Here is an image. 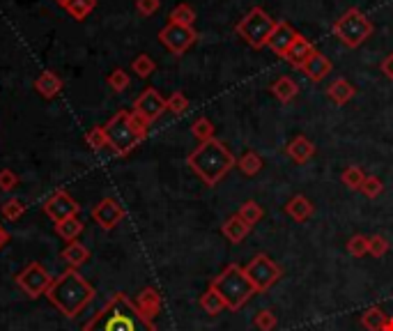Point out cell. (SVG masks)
I'll use <instances>...</instances> for the list:
<instances>
[{
    "mask_svg": "<svg viewBox=\"0 0 393 331\" xmlns=\"http://www.w3.org/2000/svg\"><path fill=\"white\" fill-rule=\"evenodd\" d=\"M83 331H156L154 320L145 318L127 295L115 293L83 325Z\"/></svg>",
    "mask_w": 393,
    "mask_h": 331,
    "instance_id": "6da1fadb",
    "label": "cell"
},
{
    "mask_svg": "<svg viewBox=\"0 0 393 331\" xmlns=\"http://www.w3.org/2000/svg\"><path fill=\"white\" fill-rule=\"evenodd\" d=\"M44 297L65 318H76L94 299V288L76 270H65L53 279Z\"/></svg>",
    "mask_w": 393,
    "mask_h": 331,
    "instance_id": "7a4b0ae2",
    "label": "cell"
},
{
    "mask_svg": "<svg viewBox=\"0 0 393 331\" xmlns=\"http://www.w3.org/2000/svg\"><path fill=\"white\" fill-rule=\"evenodd\" d=\"M186 163L191 166V170L207 186H216L228 175V170H230L232 166H237V159H235L230 149L225 147V143L212 138L195 147L193 152L186 156Z\"/></svg>",
    "mask_w": 393,
    "mask_h": 331,
    "instance_id": "3957f363",
    "label": "cell"
},
{
    "mask_svg": "<svg viewBox=\"0 0 393 331\" xmlns=\"http://www.w3.org/2000/svg\"><path fill=\"white\" fill-rule=\"evenodd\" d=\"M212 290H216L218 297L223 299V304H225V309L228 311H239L246 306V302L255 293V288H253V283L249 281V276L246 272L242 270L239 265H228L225 270L216 276L214 281H212Z\"/></svg>",
    "mask_w": 393,
    "mask_h": 331,
    "instance_id": "277c9868",
    "label": "cell"
},
{
    "mask_svg": "<svg viewBox=\"0 0 393 331\" xmlns=\"http://www.w3.org/2000/svg\"><path fill=\"white\" fill-rule=\"evenodd\" d=\"M104 131L108 138V147H111L117 156H127L131 149L143 140L138 136V131L133 129L131 110H127V108L117 110L111 120L104 124Z\"/></svg>",
    "mask_w": 393,
    "mask_h": 331,
    "instance_id": "5b68a950",
    "label": "cell"
},
{
    "mask_svg": "<svg viewBox=\"0 0 393 331\" xmlns=\"http://www.w3.org/2000/svg\"><path fill=\"white\" fill-rule=\"evenodd\" d=\"M274 28H276V21H274L262 7H253V10L237 23V35L251 46V49H265L274 33Z\"/></svg>",
    "mask_w": 393,
    "mask_h": 331,
    "instance_id": "8992f818",
    "label": "cell"
},
{
    "mask_svg": "<svg viewBox=\"0 0 393 331\" xmlns=\"http://www.w3.org/2000/svg\"><path fill=\"white\" fill-rule=\"evenodd\" d=\"M334 35L341 39L345 46L357 49V46H361L373 35V23L361 10H348L334 23Z\"/></svg>",
    "mask_w": 393,
    "mask_h": 331,
    "instance_id": "52a82bcc",
    "label": "cell"
},
{
    "mask_svg": "<svg viewBox=\"0 0 393 331\" xmlns=\"http://www.w3.org/2000/svg\"><path fill=\"white\" fill-rule=\"evenodd\" d=\"M246 276H249V281L253 283V288H255V293L260 295V293H267L274 283H276L281 279V267L274 263V260L269 256H265V253H258L251 263L246 265Z\"/></svg>",
    "mask_w": 393,
    "mask_h": 331,
    "instance_id": "ba28073f",
    "label": "cell"
},
{
    "mask_svg": "<svg viewBox=\"0 0 393 331\" xmlns=\"http://www.w3.org/2000/svg\"><path fill=\"white\" fill-rule=\"evenodd\" d=\"M53 283V276L42 263H28L17 276V286L26 293L30 299H37L46 295V290Z\"/></svg>",
    "mask_w": 393,
    "mask_h": 331,
    "instance_id": "9c48e42d",
    "label": "cell"
},
{
    "mask_svg": "<svg viewBox=\"0 0 393 331\" xmlns=\"http://www.w3.org/2000/svg\"><path fill=\"white\" fill-rule=\"evenodd\" d=\"M195 39H198V33H195L193 28L179 26V23L168 21V26H163L159 30V42L166 46L172 55H182L184 51H188L195 44Z\"/></svg>",
    "mask_w": 393,
    "mask_h": 331,
    "instance_id": "30bf717a",
    "label": "cell"
},
{
    "mask_svg": "<svg viewBox=\"0 0 393 331\" xmlns=\"http://www.w3.org/2000/svg\"><path fill=\"white\" fill-rule=\"evenodd\" d=\"M133 113L143 117L145 122H156L159 117L163 115V110H166V99L161 97L159 90H154V88H147L143 90L136 97V101H133Z\"/></svg>",
    "mask_w": 393,
    "mask_h": 331,
    "instance_id": "8fae6325",
    "label": "cell"
},
{
    "mask_svg": "<svg viewBox=\"0 0 393 331\" xmlns=\"http://www.w3.org/2000/svg\"><path fill=\"white\" fill-rule=\"evenodd\" d=\"M78 209H81V205H78L67 191H62V189L53 196H49L44 203V214L51 221H56V223H60V221H65L69 216H78Z\"/></svg>",
    "mask_w": 393,
    "mask_h": 331,
    "instance_id": "7c38bea8",
    "label": "cell"
},
{
    "mask_svg": "<svg viewBox=\"0 0 393 331\" xmlns=\"http://www.w3.org/2000/svg\"><path fill=\"white\" fill-rule=\"evenodd\" d=\"M92 219L97 221V226L104 228V230H113V228L120 226V221L124 219V209L120 207V203L115 198H104L94 205Z\"/></svg>",
    "mask_w": 393,
    "mask_h": 331,
    "instance_id": "4fadbf2b",
    "label": "cell"
},
{
    "mask_svg": "<svg viewBox=\"0 0 393 331\" xmlns=\"http://www.w3.org/2000/svg\"><path fill=\"white\" fill-rule=\"evenodd\" d=\"M297 37H299V33H297V30L290 26V23L276 21V28H274V33L269 37V42H267V46H269V49L276 53V55H281V58H286L288 49L295 44Z\"/></svg>",
    "mask_w": 393,
    "mask_h": 331,
    "instance_id": "5bb4252c",
    "label": "cell"
},
{
    "mask_svg": "<svg viewBox=\"0 0 393 331\" xmlns=\"http://www.w3.org/2000/svg\"><path fill=\"white\" fill-rule=\"evenodd\" d=\"M136 309L145 315V318H150V320H154L156 315H159V311H161V295H159V290L156 288H143L138 293V297H136Z\"/></svg>",
    "mask_w": 393,
    "mask_h": 331,
    "instance_id": "9a60e30c",
    "label": "cell"
},
{
    "mask_svg": "<svg viewBox=\"0 0 393 331\" xmlns=\"http://www.w3.org/2000/svg\"><path fill=\"white\" fill-rule=\"evenodd\" d=\"M302 72H304L306 76H309L311 81L320 83L322 78H325L329 72H332V60H329L325 53L316 51V53H313L311 58L302 65Z\"/></svg>",
    "mask_w": 393,
    "mask_h": 331,
    "instance_id": "2e32d148",
    "label": "cell"
},
{
    "mask_svg": "<svg viewBox=\"0 0 393 331\" xmlns=\"http://www.w3.org/2000/svg\"><path fill=\"white\" fill-rule=\"evenodd\" d=\"M221 233L230 244H242L244 240L249 237L251 226L239 214H232V216H228V221L221 226Z\"/></svg>",
    "mask_w": 393,
    "mask_h": 331,
    "instance_id": "e0dca14e",
    "label": "cell"
},
{
    "mask_svg": "<svg viewBox=\"0 0 393 331\" xmlns=\"http://www.w3.org/2000/svg\"><path fill=\"white\" fill-rule=\"evenodd\" d=\"M286 154H288L295 163H306V161L313 159V154H316V145H313L306 136H295V138L288 143Z\"/></svg>",
    "mask_w": 393,
    "mask_h": 331,
    "instance_id": "ac0fdd59",
    "label": "cell"
},
{
    "mask_svg": "<svg viewBox=\"0 0 393 331\" xmlns=\"http://www.w3.org/2000/svg\"><path fill=\"white\" fill-rule=\"evenodd\" d=\"M286 214L297 221V223H304V221H309L316 214V207H313V203L306 196H292L286 205Z\"/></svg>",
    "mask_w": 393,
    "mask_h": 331,
    "instance_id": "d6986e66",
    "label": "cell"
},
{
    "mask_svg": "<svg viewBox=\"0 0 393 331\" xmlns=\"http://www.w3.org/2000/svg\"><path fill=\"white\" fill-rule=\"evenodd\" d=\"M313 53H316V46H313V44H311L306 37H302V35H299V37L295 39V44L288 49V53H286V60H288L292 67L302 69V65H304L306 60L311 58Z\"/></svg>",
    "mask_w": 393,
    "mask_h": 331,
    "instance_id": "ffe728a7",
    "label": "cell"
},
{
    "mask_svg": "<svg viewBox=\"0 0 393 331\" xmlns=\"http://www.w3.org/2000/svg\"><path fill=\"white\" fill-rule=\"evenodd\" d=\"M60 258H62V263L67 265V270H78L81 265L88 263L90 251L85 249L81 242H69L67 247L60 251Z\"/></svg>",
    "mask_w": 393,
    "mask_h": 331,
    "instance_id": "44dd1931",
    "label": "cell"
},
{
    "mask_svg": "<svg viewBox=\"0 0 393 331\" xmlns=\"http://www.w3.org/2000/svg\"><path fill=\"white\" fill-rule=\"evenodd\" d=\"M35 90L42 94L44 99H53L62 92V78L53 72H42L35 81Z\"/></svg>",
    "mask_w": 393,
    "mask_h": 331,
    "instance_id": "7402d4cb",
    "label": "cell"
},
{
    "mask_svg": "<svg viewBox=\"0 0 393 331\" xmlns=\"http://www.w3.org/2000/svg\"><path fill=\"white\" fill-rule=\"evenodd\" d=\"M327 94H329V99H332L334 104L343 106V104H348L352 97H355L357 88H355V85H352L350 81H345V78H338V81H334V83L327 88Z\"/></svg>",
    "mask_w": 393,
    "mask_h": 331,
    "instance_id": "603a6c76",
    "label": "cell"
},
{
    "mask_svg": "<svg viewBox=\"0 0 393 331\" xmlns=\"http://www.w3.org/2000/svg\"><path fill=\"white\" fill-rule=\"evenodd\" d=\"M272 92H274V97H276L279 101L288 104V101H292L297 97L299 88H297V83L290 76H281V78H276V81L272 83Z\"/></svg>",
    "mask_w": 393,
    "mask_h": 331,
    "instance_id": "cb8c5ba5",
    "label": "cell"
},
{
    "mask_svg": "<svg viewBox=\"0 0 393 331\" xmlns=\"http://www.w3.org/2000/svg\"><path fill=\"white\" fill-rule=\"evenodd\" d=\"M56 233H58V237L65 240L67 244L76 242L78 235L83 233V221L78 216H69L65 221H60V223H56Z\"/></svg>",
    "mask_w": 393,
    "mask_h": 331,
    "instance_id": "d4e9b609",
    "label": "cell"
},
{
    "mask_svg": "<svg viewBox=\"0 0 393 331\" xmlns=\"http://www.w3.org/2000/svg\"><path fill=\"white\" fill-rule=\"evenodd\" d=\"M387 320H389V315L382 309H377V306H373V309H368L361 315V327L366 331H382L384 325H387Z\"/></svg>",
    "mask_w": 393,
    "mask_h": 331,
    "instance_id": "484cf974",
    "label": "cell"
},
{
    "mask_svg": "<svg viewBox=\"0 0 393 331\" xmlns=\"http://www.w3.org/2000/svg\"><path fill=\"white\" fill-rule=\"evenodd\" d=\"M237 168L242 170V175H246V177L258 175V172L262 170V159H260V154H255V152H244L239 159H237Z\"/></svg>",
    "mask_w": 393,
    "mask_h": 331,
    "instance_id": "4316f807",
    "label": "cell"
},
{
    "mask_svg": "<svg viewBox=\"0 0 393 331\" xmlns=\"http://www.w3.org/2000/svg\"><path fill=\"white\" fill-rule=\"evenodd\" d=\"M94 7H97V0H69L65 5V10L69 12V17L74 21H83Z\"/></svg>",
    "mask_w": 393,
    "mask_h": 331,
    "instance_id": "83f0119b",
    "label": "cell"
},
{
    "mask_svg": "<svg viewBox=\"0 0 393 331\" xmlns=\"http://www.w3.org/2000/svg\"><path fill=\"white\" fill-rule=\"evenodd\" d=\"M154 69H156V62L147 53L136 55L133 62H131V72L136 76H140V78H150L154 74Z\"/></svg>",
    "mask_w": 393,
    "mask_h": 331,
    "instance_id": "f1b7e54d",
    "label": "cell"
},
{
    "mask_svg": "<svg viewBox=\"0 0 393 331\" xmlns=\"http://www.w3.org/2000/svg\"><path fill=\"white\" fill-rule=\"evenodd\" d=\"M200 309L205 313H209V315H218L221 311H225V304H223V299L218 297L216 290L209 288L207 293L200 297Z\"/></svg>",
    "mask_w": 393,
    "mask_h": 331,
    "instance_id": "f546056e",
    "label": "cell"
},
{
    "mask_svg": "<svg viewBox=\"0 0 393 331\" xmlns=\"http://www.w3.org/2000/svg\"><path fill=\"white\" fill-rule=\"evenodd\" d=\"M170 23H179V26H186V28H193V21H195V12L191 5H177L175 10L170 12Z\"/></svg>",
    "mask_w": 393,
    "mask_h": 331,
    "instance_id": "4dcf8cb0",
    "label": "cell"
},
{
    "mask_svg": "<svg viewBox=\"0 0 393 331\" xmlns=\"http://www.w3.org/2000/svg\"><path fill=\"white\" fill-rule=\"evenodd\" d=\"M237 214H239L244 221H246V223H249L251 228H253V226L258 223V221L262 219L265 212H262V207H260V205H258L255 200H246V203H244L242 207H239Z\"/></svg>",
    "mask_w": 393,
    "mask_h": 331,
    "instance_id": "1f68e13d",
    "label": "cell"
},
{
    "mask_svg": "<svg viewBox=\"0 0 393 331\" xmlns=\"http://www.w3.org/2000/svg\"><path fill=\"white\" fill-rule=\"evenodd\" d=\"M0 214H3L7 221H17L26 214V203L19 198H7L3 203V207H0Z\"/></svg>",
    "mask_w": 393,
    "mask_h": 331,
    "instance_id": "d6a6232c",
    "label": "cell"
},
{
    "mask_svg": "<svg viewBox=\"0 0 393 331\" xmlns=\"http://www.w3.org/2000/svg\"><path fill=\"white\" fill-rule=\"evenodd\" d=\"M341 179H343V184L348 186V189L357 191V189H361V184H364L366 175H364V170H361L359 166H348V168L343 170Z\"/></svg>",
    "mask_w": 393,
    "mask_h": 331,
    "instance_id": "836d02e7",
    "label": "cell"
},
{
    "mask_svg": "<svg viewBox=\"0 0 393 331\" xmlns=\"http://www.w3.org/2000/svg\"><path fill=\"white\" fill-rule=\"evenodd\" d=\"M279 325V318L274 315V311L269 309H262V311H258L255 313V318H253V327L258 331H274Z\"/></svg>",
    "mask_w": 393,
    "mask_h": 331,
    "instance_id": "e575fe53",
    "label": "cell"
},
{
    "mask_svg": "<svg viewBox=\"0 0 393 331\" xmlns=\"http://www.w3.org/2000/svg\"><path fill=\"white\" fill-rule=\"evenodd\" d=\"M191 133L200 140V143H205V140L214 138V124H212L207 117H198V120L191 124Z\"/></svg>",
    "mask_w": 393,
    "mask_h": 331,
    "instance_id": "d590c367",
    "label": "cell"
},
{
    "mask_svg": "<svg viewBox=\"0 0 393 331\" xmlns=\"http://www.w3.org/2000/svg\"><path fill=\"white\" fill-rule=\"evenodd\" d=\"M106 81H108V88H111L113 92H124V90L129 88V83H131L129 81V74L124 72V69H120V67L113 69V72L108 74Z\"/></svg>",
    "mask_w": 393,
    "mask_h": 331,
    "instance_id": "8d00e7d4",
    "label": "cell"
},
{
    "mask_svg": "<svg viewBox=\"0 0 393 331\" xmlns=\"http://www.w3.org/2000/svg\"><path fill=\"white\" fill-rule=\"evenodd\" d=\"M85 143H88L94 149V152H99V149L108 147V138H106L104 127H92L88 133H85Z\"/></svg>",
    "mask_w": 393,
    "mask_h": 331,
    "instance_id": "74e56055",
    "label": "cell"
},
{
    "mask_svg": "<svg viewBox=\"0 0 393 331\" xmlns=\"http://www.w3.org/2000/svg\"><path fill=\"white\" fill-rule=\"evenodd\" d=\"M359 191L364 193L366 198H377V196H380V193L384 191V184H382V179H380V177H375V175H366L364 184H361Z\"/></svg>",
    "mask_w": 393,
    "mask_h": 331,
    "instance_id": "f35d334b",
    "label": "cell"
},
{
    "mask_svg": "<svg viewBox=\"0 0 393 331\" xmlns=\"http://www.w3.org/2000/svg\"><path fill=\"white\" fill-rule=\"evenodd\" d=\"M348 253L352 258H364L368 256V237L366 235H355V237H350L348 242Z\"/></svg>",
    "mask_w": 393,
    "mask_h": 331,
    "instance_id": "ab89813d",
    "label": "cell"
},
{
    "mask_svg": "<svg viewBox=\"0 0 393 331\" xmlns=\"http://www.w3.org/2000/svg\"><path fill=\"white\" fill-rule=\"evenodd\" d=\"M389 251V242L382 237V235H373V237H368V253L373 258H384Z\"/></svg>",
    "mask_w": 393,
    "mask_h": 331,
    "instance_id": "60d3db41",
    "label": "cell"
},
{
    "mask_svg": "<svg viewBox=\"0 0 393 331\" xmlns=\"http://www.w3.org/2000/svg\"><path fill=\"white\" fill-rule=\"evenodd\" d=\"M186 108H188V99L184 97L182 92H172L170 97L166 99V110H170V113L182 115Z\"/></svg>",
    "mask_w": 393,
    "mask_h": 331,
    "instance_id": "b9f144b4",
    "label": "cell"
},
{
    "mask_svg": "<svg viewBox=\"0 0 393 331\" xmlns=\"http://www.w3.org/2000/svg\"><path fill=\"white\" fill-rule=\"evenodd\" d=\"M19 186V177H17V172L10 170V168H3L0 170V191H5V193H10L14 191V189Z\"/></svg>",
    "mask_w": 393,
    "mask_h": 331,
    "instance_id": "7bdbcfd3",
    "label": "cell"
},
{
    "mask_svg": "<svg viewBox=\"0 0 393 331\" xmlns=\"http://www.w3.org/2000/svg\"><path fill=\"white\" fill-rule=\"evenodd\" d=\"M161 7V0H136V10L140 17H152Z\"/></svg>",
    "mask_w": 393,
    "mask_h": 331,
    "instance_id": "ee69618b",
    "label": "cell"
},
{
    "mask_svg": "<svg viewBox=\"0 0 393 331\" xmlns=\"http://www.w3.org/2000/svg\"><path fill=\"white\" fill-rule=\"evenodd\" d=\"M131 122H133V129L138 131V136H140V138H145V136H147V129H150V122H145L143 117L136 115V113H133V110H131Z\"/></svg>",
    "mask_w": 393,
    "mask_h": 331,
    "instance_id": "f6af8a7d",
    "label": "cell"
},
{
    "mask_svg": "<svg viewBox=\"0 0 393 331\" xmlns=\"http://www.w3.org/2000/svg\"><path fill=\"white\" fill-rule=\"evenodd\" d=\"M382 74L393 81V53H389L387 58L382 60Z\"/></svg>",
    "mask_w": 393,
    "mask_h": 331,
    "instance_id": "bcb514c9",
    "label": "cell"
},
{
    "mask_svg": "<svg viewBox=\"0 0 393 331\" xmlns=\"http://www.w3.org/2000/svg\"><path fill=\"white\" fill-rule=\"evenodd\" d=\"M7 244H10V233H7L3 228V223H0V251H3Z\"/></svg>",
    "mask_w": 393,
    "mask_h": 331,
    "instance_id": "7dc6e473",
    "label": "cell"
},
{
    "mask_svg": "<svg viewBox=\"0 0 393 331\" xmlns=\"http://www.w3.org/2000/svg\"><path fill=\"white\" fill-rule=\"evenodd\" d=\"M382 331H393V318H389L387 320V325H384V329Z\"/></svg>",
    "mask_w": 393,
    "mask_h": 331,
    "instance_id": "c3c4849f",
    "label": "cell"
},
{
    "mask_svg": "<svg viewBox=\"0 0 393 331\" xmlns=\"http://www.w3.org/2000/svg\"><path fill=\"white\" fill-rule=\"evenodd\" d=\"M56 3H58V5H62V7H65V5L69 3V0H56Z\"/></svg>",
    "mask_w": 393,
    "mask_h": 331,
    "instance_id": "681fc988",
    "label": "cell"
}]
</instances>
